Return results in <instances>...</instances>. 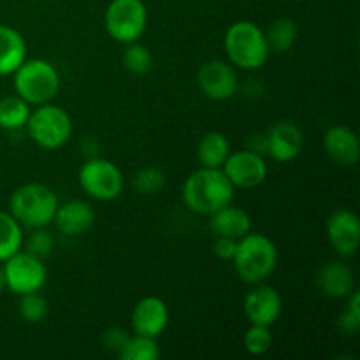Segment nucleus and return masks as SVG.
Returning a JSON list of instances; mask_svg holds the SVG:
<instances>
[{
  "instance_id": "b1692460",
  "label": "nucleus",
  "mask_w": 360,
  "mask_h": 360,
  "mask_svg": "<svg viewBox=\"0 0 360 360\" xmlns=\"http://www.w3.org/2000/svg\"><path fill=\"white\" fill-rule=\"evenodd\" d=\"M297 25L290 18H280V20L273 21L271 27L266 30L269 49L276 53L288 51L297 41Z\"/></svg>"
},
{
  "instance_id": "7c9ffc66",
  "label": "nucleus",
  "mask_w": 360,
  "mask_h": 360,
  "mask_svg": "<svg viewBox=\"0 0 360 360\" xmlns=\"http://www.w3.org/2000/svg\"><path fill=\"white\" fill-rule=\"evenodd\" d=\"M238 241L239 239L225 238V236H217L213 243V252L218 259L221 260H232L236 255V250H238Z\"/></svg>"
},
{
  "instance_id": "2f4dec72",
  "label": "nucleus",
  "mask_w": 360,
  "mask_h": 360,
  "mask_svg": "<svg viewBox=\"0 0 360 360\" xmlns=\"http://www.w3.org/2000/svg\"><path fill=\"white\" fill-rule=\"evenodd\" d=\"M129 338H130V334L127 333L125 329H120V327H112V329L105 330L104 343H105V347L109 348V350L120 354V352L123 350V347H125L127 341H129Z\"/></svg>"
},
{
  "instance_id": "ddd939ff",
  "label": "nucleus",
  "mask_w": 360,
  "mask_h": 360,
  "mask_svg": "<svg viewBox=\"0 0 360 360\" xmlns=\"http://www.w3.org/2000/svg\"><path fill=\"white\" fill-rule=\"evenodd\" d=\"M243 311L253 326L271 327L280 320L283 311V299L280 292L269 285H253L252 290L245 295Z\"/></svg>"
},
{
  "instance_id": "cd10ccee",
  "label": "nucleus",
  "mask_w": 360,
  "mask_h": 360,
  "mask_svg": "<svg viewBox=\"0 0 360 360\" xmlns=\"http://www.w3.org/2000/svg\"><path fill=\"white\" fill-rule=\"evenodd\" d=\"M165 174L162 169L148 165V167H141L139 171L134 174V188L141 195H155L160 192L165 186Z\"/></svg>"
},
{
  "instance_id": "f03ea898",
  "label": "nucleus",
  "mask_w": 360,
  "mask_h": 360,
  "mask_svg": "<svg viewBox=\"0 0 360 360\" xmlns=\"http://www.w3.org/2000/svg\"><path fill=\"white\" fill-rule=\"evenodd\" d=\"M227 58L236 69L257 70L266 65L271 49L266 32L253 21H236L227 28L224 37Z\"/></svg>"
},
{
  "instance_id": "0eeeda50",
  "label": "nucleus",
  "mask_w": 360,
  "mask_h": 360,
  "mask_svg": "<svg viewBox=\"0 0 360 360\" xmlns=\"http://www.w3.org/2000/svg\"><path fill=\"white\" fill-rule=\"evenodd\" d=\"M77 181L88 197L101 202L118 199L125 188V178L118 165L101 157H90L81 165Z\"/></svg>"
},
{
  "instance_id": "6ab92c4d",
  "label": "nucleus",
  "mask_w": 360,
  "mask_h": 360,
  "mask_svg": "<svg viewBox=\"0 0 360 360\" xmlns=\"http://www.w3.org/2000/svg\"><path fill=\"white\" fill-rule=\"evenodd\" d=\"M210 227L214 236H225V238L241 239L252 231V217L243 207L227 204L210 214Z\"/></svg>"
},
{
  "instance_id": "1a4fd4ad",
  "label": "nucleus",
  "mask_w": 360,
  "mask_h": 360,
  "mask_svg": "<svg viewBox=\"0 0 360 360\" xmlns=\"http://www.w3.org/2000/svg\"><path fill=\"white\" fill-rule=\"evenodd\" d=\"M6 273V288L16 295L42 290L48 281V269L44 260L20 250L2 262Z\"/></svg>"
},
{
  "instance_id": "f3484780",
  "label": "nucleus",
  "mask_w": 360,
  "mask_h": 360,
  "mask_svg": "<svg viewBox=\"0 0 360 360\" xmlns=\"http://www.w3.org/2000/svg\"><path fill=\"white\" fill-rule=\"evenodd\" d=\"M323 150L341 167H355L360 158L357 134L345 125H334L323 134Z\"/></svg>"
},
{
  "instance_id": "f257e3e1",
  "label": "nucleus",
  "mask_w": 360,
  "mask_h": 360,
  "mask_svg": "<svg viewBox=\"0 0 360 360\" xmlns=\"http://www.w3.org/2000/svg\"><path fill=\"white\" fill-rule=\"evenodd\" d=\"M234 185L221 169L200 167L183 183V202L190 211L210 217L234 200Z\"/></svg>"
},
{
  "instance_id": "5701e85b",
  "label": "nucleus",
  "mask_w": 360,
  "mask_h": 360,
  "mask_svg": "<svg viewBox=\"0 0 360 360\" xmlns=\"http://www.w3.org/2000/svg\"><path fill=\"white\" fill-rule=\"evenodd\" d=\"M23 227L9 211H0V262L23 248Z\"/></svg>"
},
{
  "instance_id": "7ed1b4c3",
  "label": "nucleus",
  "mask_w": 360,
  "mask_h": 360,
  "mask_svg": "<svg viewBox=\"0 0 360 360\" xmlns=\"http://www.w3.org/2000/svg\"><path fill=\"white\" fill-rule=\"evenodd\" d=\"M236 273L245 283H264L278 266V248L271 238L250 231L238 241V250L232 259Z\"/></svg>"
},
{
  "instance_id": "dca6fc26",
  "label": "nucleus",
  "mask_w": 360,
  "mask_h": 360,
  "mask_svg": "<svg viewBox=\"0 0 360 360\" xmlns=\"http://www.w3.org/2000/svg\"><path fill=\"white\" fill-rule=\"evenodd\" d=\"M56 231L67 238L83 236L94 227L95 211L88 202L79 199H70L67 202H58V207L53 217Z\"/></svg>"
},
{
  "instance_id": "20e7f679",
  "label": "nucleus",
  "mask_w": 360,
  "mask_h": 360,
  "mask_svg": "<svg viewBox=\"0 0 360 360\" xmlns=\"http://www.w3.org/2000/svg\"><path fill=\"white\" fill-rule=\"evenodd\" d=\"M58 197L42 183H27L11 193L9 213L25 229H41L53 224Z\"/></svg>"
},
{
  "instance_id": "393cba45",
  "label": "nucleus",
  "mask_w": 360,
  "mask_h": 360,
  "mask_svg": "<svg viewBox=\"0 0 360 360\" xmlns=\"http://www.w3.org/2000/svg\"><path fill=\"white\" fill-rule=\"evenodd\" d=\"M118 355L122 360H158L160 348H158L155 338L134 334V336L129 338V341H127L125 347Z\"/></svg>"
},
{
  "instance_id": "412c9836",
  "label": "nucleus",
  "mask_w": 360,
  "mask_h": 360,
  "mask_svg": "<svg viewBox=\"0 0 360 360\" xmlns=\"http://www.w3.org/2000/svg\"><path fill=\"white\" fill-rule=\"evenodd\" d=\"M229 155H231V143L225 134L217 130L204 134L197 144V160L200 167L221 169Z\"/></svg>"
},
{
  "instance_id": "4be33fe9",
  "label": "nucleus",
  "mask_w": 360,
  "mask_h": 360,
  "mask_svg": "<svg viewBox=\"0 0 360 360\" xmlns=\"http://www.w3.org/2000/svg\"><path fill=\"white\" fill-rule=\"evenodd\" d=\"M30 111V104L18 97L16 94L0 98V129L7 130V132L25 129Z\"/></svg>"
},
{
  "instance_id": "72a5a7b5",
  "label": "nucleus",
  "mask_w": 360,
  "mask_h": 360,
  "mask_svg": "<svg viewBox=\"0 0 360 360\" xmlns=\"http://www.w3.org/2000/svg\"><path fill=\"white\" fill-rule=\"evenodd\" d=\"M246 150L255 151V153L266 157L267 155V136L266 134H253L246 139Z\"/></svg>"
},
{
  "instance_id": "f8f14e48",
  "label": "nucleus",
  "mask_w": 360,
  "mask_h": 360,
  "mask_svg": "<svg viewBox=\"0 0 360 360\" xmlns=\"http://www.w3.org/2000/svg\"><path fill=\"white\" fill-rule=\"evenodd\" d=\"M327 241L343 259H350L360 246V220L350 210H338L327 218Z\"/></svg>"
},
{
  "instance_id": "c85d7f7f",
  "label": "nucleus",
  "mask_w": 360,
  "mask_h": 360,
  "mask_svg": "<svg viewBox=\"0 0 360 360\" xmlns=\"http://www.w3.org/2000/svg\"><path fill=\"white\" fill-rule=\"evenodd\" d=\"M243 347L248 354L260 357V355H266L267 352L273 347V333H271V327L267 326H253L243 336Z\"/></svg>"
},
{
  "instance_id": "9d476101",
  "label": "nucleus",
  "mask_w": 360,
  "mask_h": 360,
  "mask_svg": "<svg viewBox=\"0 0 360 360\" xmlns=\"http://www.w3.org/2000/svg\"><path fill=\"white\" fill-rule=\"evenodd\" d=\"M221 171L234 185V188H255L266 181L269 167L266 157L250 150H238L227 157Z\"/></svg>"
},
{
  "instance_id": "c756f323",
  "label": "nucleus",
  "mask_w": 360,
  "mask_h": 360,
  "mask_svg": "<svg viewBox=\"0 0 360 360\" xmlns=\"http://www.w3.org/2000/svg\"><path fill=\"white\" fill-rule=\"evenodd\" d=\"M25 243V252L30 255L37 257V259L46 260L53 252V236L46 231V227L32 229L30 236Z\"/></svg>"
},
{
  "instance_id": "aec40b11",
  "label": "nucleus",
  "mask_w": 360,
  "mask_h": 360,
  "mask_svg": "<svg viewBox=\"0 0 360 360\" xmlns=\"http://www.w3.org/2000/svg\"><path fill=\"white\" fill-rule=\"evenodd\" d=\"M27 60V42L13 27L0 25V77L13 76L14 70Z\"/></svg>"
},
{
  "instance_id": "bb28decb",
  "label": "nucleus",
  "mask_w": 360,
  "mask_h": 360,
  "mask_svg": "<svg viewBox=\"0 0 360 360\" xmlns=\"http://www.w3.org/2000/svg\"><path fill=\"white\" fill-rule=\"evenodd\" d=\"M18 311L20 316L28 323H41L48 316L49 306L48 299L39 292H30V294L20 295L18 302Z\"/></svg>"
},
{
  "instance_id": "9b49d317",
  "label": "nucleus",
  "mask_w": 360,
  "mask_h": 360,
  "mask_svg": "<svg viewBox=\"0 0 360 360\" xmlns=\"http://www.w3.org/2000/svg\"><path fill=\"white\" fill-rule=\"evenodd\" d=\"M199 90L211 101H229L238 94L239 79L236 67L224 60H210L197 72Z\"/></svg>"
},
{
  "instance_id": "6e6552de",
  "label": "nucleus",
  "mask_w": 360,
  "mask_h": 360,
  "mask_svg": "<svg viewBox=\"0 0 360 360\" xmlns=\"http://www.w3.org/2000/svg\"><path fill=\"white\" fill-rule=\"evenodd\" d=\"M108 34L122 44L139 41L148 28V9L143 0H111L104 14Z\"/></svg>"
},
{
  "instance_id": "2eb2a0df",
  "label": "nucleus",
  "mask_w": 360,
  "mask_h": 360,
  "mask_svg": "<svg viewBox=\"0 0 360 360\" xmlns=\"http://www.w3.org/2000/svg\"><path fill=\"white\" fill-rule=\"evenodd\" d=\"M169 308L160 297L148 295L136 302L132 309V330L134 334L146 338H155L165 333L169 326Z\"/></svg>"
},
{
  "instance_id": "423d86ee",
  "label": "nucleus",
  "mask_w": 360,
  "mask_h": 360,
  "mask_svg": "<svg viewBox=\"0 0 360 360\" xmlns=\"http://www.w3.org/2000/svg\"><path fill=\"white\" fill-rule=\"evenodd\" d=\"M28 137L42 150H60L72 137V118L60 105L41 104L30 111L25 125Z\"/></svg>"
},
{
  "instance_id": "f704fd0d",
  "label": "nucleus",
  "mask_w": 360,
  "mask_h": 360,
  "mask_svg": "<svg viewBox=\"0 0 360 360\" xmlns=\"http://www.w3.org/2000/svg\"><path fill=\"white\" fill-rule=\"evenodd\" d=\"M6 290V273H4V266L0 262V292Z\"/></svg>"
},
{
  "instance_id": "4468645a",
  "label": "nucleus",
  "mask_w": 360,
  "mask_h": 360,
  "mask_svg": "<svg viewBox=\"0 0 360 360\" xmlns=\"http://www.w3.org/2000/svg\"><path fill=\"white\" fill-rule=\"evenodd\" d=\"M267 136V157L280 164H290L304 148V134L301 127L288 120H281L271 127Z\"/></svg>"
},
{
  "instance_id": "a878e982",
  "label": "nucleus",
  "mask_w": 360,
  "mask_h": 360,
  "mask_svg": "<svg viewBox=\"0 0 360 360\" xmlns=\"http://www.w3.org/2000/svg\"><path fill=\"white\" fill-rule=\"evenodd\" d=\"M125 51H123V65L134 76H144L153 67V55L150 49L139 41L125 44Z\"/></svg>"
},
{
  "instance_id": "a211bd4d",
  "label": "nucleus",
  "mask_w": 360,
  "mask_h": 360,
  "mask_svg": "<svg viewBox=\"0 0 360 360\" xmlns=\"http://www.w3.org/2000/svg\"><path fill=\"white\" fill-rule=\"evenodd\" d=\"M322 294L333 299H347L355 290L354 271L345 262H327L316 274Z\"/></svg>"
},
{
  "instance_id": "473e14b6",
  "label": "nucleus",
  "mask_w": 360,
  "mask_h": 360,
  "mask_svg": "<svg viewBox=\"0 0 360 360\" xmlns=\"http://www.w3.org/2000/svg\"><path fill=\"white\" fill-rule=\"evenodd\" d=\"M338 327L347 336H355L360 329V316L352 313L350 309H345L340 315V319H338Z\"/></svg>"
},
{
  "instance_id": "39448f33",
  "label": "nucleus",
  "mask_w": 360,
  "mask_h": 360,
  "mask_svg": "<svg viewBox=\"0 0 360 360\" xmlns=\"http://www.w3.org/2000/svg\"><path fill=\"white\" fill-rule=\"evenodd\" d=\"M14 94L30 105L48 104L60 90V74L44 58L25 60L13 74Z\"/></svg>"
}]
</instances>
